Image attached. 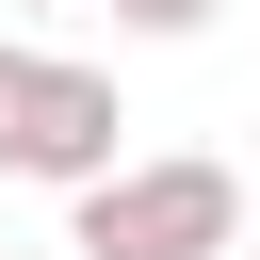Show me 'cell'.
<instances>
[{
	"label": "cell",
	"mask_w": 260,
	"mask_h": 260,
	"mask_svg": "<svg viewBox=\"0 0 260 260\" xmlns=\"http://www.w3.org/2000/svg\"><path fill=\"white\" fill-rule=\"evenodd\" d=\"M81 211V260H244V179L211 162V146H179V162H114L98 195H65Z\"/></svg>",
	"instance_id": "cell-1"
},
{
	"label": "cell",
	"mask_w": 260,
	"mask_h": 260,
	"mask_svg": "<svg viewBox=\"0 0 260 260\" xmlns=\"http://www.w3.org/2000/svg\"><path fill=\"white\" fill-rule=\"evenodd\" d=\"M114 146H130L114 81H98L81 49H16V32H0V179L98 195V179H114Z\"/></svg>",
	"instance_id": "cell-2"
},
{
	"label": "cell",
	"mask_w": 260,
	"mask_h": 260,
	"mask_svg": "<svg viewBox=\"0 0 260 260\" xmlns=\"http://www.w3.org/2000/svg\"><path fill=\"white\" fill-rule=\"evenodd\" d=\"M114 16H130V32H146V49H179V32H211V16H228V0H114Z\"/></svg>",
	"instance_id": "cell-3"
},
{
	"label": "cell",
	"mask_w": 260,
	"mask_h": 260,
	"mask_svg": "<svg viewBox=\"0 0 260 260\" xmlns=\"http://www.w3.org/2000/svg\"><path fill=\"white\" fill-rule=\"evenodd\" d=\"M0 16H49V0H0Z\"/></svg>",
	"instance_id": "cell-4"
},
{
	"label": "cell",
	"mask_w": 260,
	"mask_h": 260,
	"mask_svg": "<svg viewBox=\"0 0 260 260\" xmlns=\"http://www.w3.org/2000/svg\"><path fill=\"white\" fill-rule=\"evenodd\" d=\"M244 260H260V228H244Z\"/></svg>",
	"instance_id": "cell-5"
},
{
	"label": "cell",
	"mask_w": 260,
	"mask_h": 260,
	"mask_svg": "<svg viewBox=\"0 0 260 260\" xmlns=\"http://www.w3.org/2000/svg\"><path fill=\"white\" fill-rule=\"evenodd\" d=\"M0 260H16V244H0Z\"/></svg>",
	"instance_id": "cell-6"
}]
</instances>
